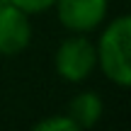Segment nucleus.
<instances>
[{
    "instance_id": "obj_1",
    "label": "nucleus",
    "mask_w": 131,
    "mask_h": 131,
    "mask_svg": "<svg viewBox=\"0 0 131 131\" xmlns=\"http://www.w3.org/2000/svg\"><path fill=\"white\" fill-rule=\"evenodd\" d=\"M97 68L119 88L131 85V17L119 15L95 41Z\"/></svg>"
},
{
    "instance_id": "obj_2",
    "label": "nucleus",
    "mask_w": 131,
    "mask_h": 131,
    "mask_svg": "<svg viewBox=\"0 0 131 131\" xmlns=\"http://www.w3.org/2000/svg\"><path fill=\"white\" fill-rule=\"evenodd\" d=\"M53 68L58 78L66 83H83L97 68V53L95 41H90L85 34H70L58 44L53 53Z\"/></svg>"
},
{
    "instance_id": "obj_3",
    "label": "nucleus",
    "mask_w": 131,
    "mask_h": 131,
    "mask_svg": "<svg viewBox=\"0 0 131 131\" xmlns=\"http://www.w3.org/2000/svg\"><path fill=\"white\" fill-rule=\"evenodd\" d=\"M53 10L70 34H90L104 22L109 0H56Z\"/></svg>"
},
{
    "instance_id": "obj_4",
    "label": "nucleus",
    "mask_w": 131,
    "mask_h": 131,
    "mask_svg": "<svg viewBox=\"0 0 131 131\" xmlns=\"http://www.w3.org/2000/svg\"><path fill=\"white\" fill-rule=\"evenodd\" d=\"M32 15L0 0V56H19L32 44Z\"/></svg>"
},
{
    "instance_id": "obj_5",
    "label": "nucleus",
    "mask_w": 131,
    "mask_h": 131,
    "mask_svg": "<svg viewBox=\"0 0 131 131\" xmlns=\"http://www.w3.org/2000/svg\"><path fill=\"white\" fill-rule=\"evenodd\" d=\"M66 114L75 122L78 131L92 129L104 114V102H102V97H100L97 92H90L88 90V92H80V95H75V97L70 100Z\"/></svg>"
},
{
    "instance_id": "obj_6",
    "label": "nucleus",
    "mask_w": 131,
    "mask_h": 131,
    "mask_svg": "<svg viewBox=\"0 0 131 131\" xmlns=\"http://www.w3.org/2000/svg\"><path fill=\"white\" fill-rule=\"evenodd\" d=\"M34 131H78L75 122L68 114H51V117H44L41 122L34 124Z\"/></svg>"
},
{
    "instance_id": "obj_7",
    "label": "nucleus",
    "mask_w": 131,
    "mask_h": 131,
    "mask_svg": "<svg viewBox=\"0 0 131 131\" xmlns=\"http://www.w3.org/2000/svg\"><path fill=\"white\" fill-rule=\"evenodd\" d=\"M7 3H12L15 7L24 10L27 15H41L46 10H51L56 0H7Z\"/></svg>"
}]
</instances>
